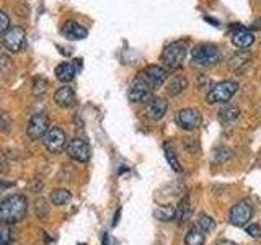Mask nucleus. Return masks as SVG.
Masks as SVG:
<instances>
[{
    "label": "nucleus",
    "mask_w": 261,
    "mask_h": 245,
    "mask_svg": "<svg viewBox=\"0 0 261 245\" xmlns=\"http://www.w3.org/2000/svg\"><path fill=\"white\" fill-rule=\"evenodd\" d=\"M175 209H176V206H171V204L157 206L153 211V217L159 219V220H163V223H167V220H173L175 219Z\"/></svg>",
    "instance_id": "nucleus-20"
},
{
    "label": "nucleus",
    "mask_w": 261,
    "mask_h": 245,
    "mask_svg": "<svg viewBox=\"0 0 261 245\" xmlns=\"http://www.w3.org/2000/svg\"><path fill=\"white\" fill-rule=\"evenodd\" d=\"M188 54V44L186 41H173L168 44L162 53V64L165 69L176 70L183 65Z\"/></svg>",
    "instance_id": "nucleus-2"
},
{
    "label": "nucleus",
    "mask_w": 261,
    "mask_h": 245,
    "mask_svg": "<svg viewBox=\"0 0 261 245\" xmlns=\"http://www.w3.org/2000/svg\"><path fill=\"white\" fill-rule=\"evenodd\" d=\"M217 245H237L235 242H232V240H220Z\"/></svg>",
    "instance_id": "nucleus-33"
},
{
    "label": "nucleus",
    "mask_w": 261,
    "mask_h": 245,
    "mask_svg": "<svg viewBox=\"0 0 261 245\" xmlns=\"http://www.w3.org/2000/svg\"><path fill=\"white\" fill-rule=\"evenodd\" d=\"M28 212V200L23 194H10L0 203V223L16 224Z\"/></svg>",
    "instance_id": "nucleus-1"
},
{
    "label": "nucleus",
    "mask_w": 261,
    "mask_h": 245,
    "mask_svg": "<svg viewBox=\"0 0 261 245\" xmlns=\"http://www.w3.org/2000/svg\"><path fill=\"white\" fill-rule=\"evenodd\" d=\"M204 240H206V232L198 224H194L185 237V245H202Z\"/></svg>",
    "instance_id": "nucleus-18"
},
{
    "label": "nucleus",
    "mask_w": 261,
    "mask_h": 245,
    "mask_svg": "<svg viewBox=\"0 0 261 245\" xmlns=\"http://www.w3.org/2000/svg\"><path fill=\"white\" fill-rule=\"evenodd\" d=\"M27 44V31L20 27H12L4 33V46L10 53H18Z\"/></svg>",
    "instance_id": "nucleus-7"
},
{
    "label": "nucleus",
    "mask_w": 261,
    "mask_h": 245,
    "mask_svg": "<svg viewBox=\"0 0 261 245\" xmlns=\"http://www.w3.org/2000/svg\"><path fill=\"white\" fill-rule=\"evenodd\" d=\"M230 157H232V151L228 149V147H217V149L214 151V155H212V159H214L216 162H224Z\"/></svg>",
    "instance_id": "nucleus-28"
},
{
    "label": "nucleus",
    "mask_w": 261,
    "mask_h": 245,
    "mask_svg": "<svg viewBox=\"0 0 261 245\" xmlns=\"http://www.w3.org/2000/svg\"><path fill=\"white\" fill-rule=\"evenodd\" d=\"M239 114H240V110L237 108V106L225 103L224 108L220 110V121L222 122H233L237 118H239Z\"/></svg>",
    "instance_id": "nucleus-23"
},
{
    "label": "nucleus",
    "mask_w": 261,
    "mask_h": 245,
    "mask_svg": "<svg viewBox=\"0 0 261 245\" xmlns=\"http://www.w3.org/2000/svg\"><path fill=\"white\" fill-rule=\"evenodd\" d=\"M12 240V232H10V224L0 223V245H8Z\"/></svg>",
    "instance_id": "nucleus-27"
},
{
    "label": "nucleus",
    "mask_w": 261,
    "mask_h": 245,
    "mask_svg": "<svg viewBox=\"0 0 261 245\" xmlns=\"http://www.w3.org/2000/svg\"><path fill=\"white\" fill-rule=\"evenodd\" d=\"M47 88V80L44 77H35L33 80V95H43Z\"/></svg>",
    "instance_id": "nucleus-25"
},
{
    "label": "nucleus",
    "mask_w": 261,
    "mask_h": 245,
    "mask_svg": "<svg viewBox=\"0 0 261 245\" xmlns=\"http://www.w3.org/2000/svg\"><path fill=\"white\" fill-rule=\"evenodd\" d=\"M8 30H10V18L4 10H0V33H5Z\"/></svg>",
    "instance_id": "nucleus-31"
},
{
    "label": "nucleus",
    "mask_w": 261,
    "mask_h": 245,
    "mask_svg": "<svg viewBox=\"0 0 261 245\" xmlns=\"http://www.w3.org/2000/svg\"><path fill=\"white\" fill-rule=\"evenodd\" d=\"M44 147L47 149V152L51 154H59L65 145H67V136L65 133L57 126L49 128V131L46 133V136L43 137Z\"/></svg>",
    "instance_id": "nucleus-6"
},
{
    "label": "nucleus",
    "mask_w": 261,
    "mask_h": 245,
    "mask_svg": "<svg viewBox=\"0 0 261 245\" xmlns=\"http://www.w3.org/2000/svg\"><path fill=\"white\" fill-rule=\"evenodd\" d=\"M186 87H188L186 77H183V76H173V77L170 79L168 85H167V92L170 95H179Z\"/></svg>",
    "instance_id": "nucleus-19"
},
{
    "label": "nucleus",
    "mask_w": 261,
    "mask_h": 245,
    "mask_svg": "<svg viewBox=\"0 0 261 245\" xmlns=\"http://www.w3.org/2000/svg\"><path fill=\"white\" fill-rule=\"evenodd\" d=\"M49 131V121H47V116L44 113H35L33 116L30 118V122H28V128H27V133L31 139H41L44 137L46 133Z\"/></svg>",
    "instance_id": "nucleus-10"
},
{
    "label": "nucleus",
    "mask_w": 261,
    "mask_h": 245,
    "mask_svg": "<svg viewBox=\"0 0 261 245\" xmlns=\"http://www.w3.org/2000/svg\"><path fill=\"white\" fill-rule=\"evenodd\" d=\"M165 157H167V160H168V163H170V167L173 168L175 172H178V174H181V172H183L181 163L178 162L175 152H171V151L168 149V145H165Z\"/></svg>",
    "instance_id": "nucleus-26"
},
{
    "label": "nucleus",
    "mask_w": 261,
    "mask_h": 245,
    "mask_svg": "<svg viewBox=\"0 0 261 245\" xmlns=\"http://www.w3.org/2000/svg\"><path fill=\"white\" fill-rule=\"evenodd\" d=\"M196 224H198L204 232H212V231L216 229L214 219L209 217L207 214H199V216H198V220H196Z\"/></svg>",
    "instance_id": "nucleus-24"
},
{
    "label": "nucleus",
    "mask_w": 261,
    "mask_h": 245,
    "mask_svg": "<svg viewBox=\"0 0 261 245\" xmlns=\"http://www.w3.org/2000/svg\"><path fill=\"white\" fill-rule=\"evenodd\" d=\"M54 102H56V105L62 106V108H69V106H72L73 103H75V92H73L72 87L64 85V87L56 90Z\"/></svg>",
    "instance_id": "nucleus-16"
},
{
    "label": "nucleus",
    "mask_w": 261,
    "mask_h": 245,
    "mask_svg": "<svg viewBox=\"0 0 261 245\" xmlns=\"http://www.w3.org/2000/svg\"><path fill=\"white\" fill-rule=\"evenodd\" d=\"M253 30H261V18H258L255 21V24H253Z\"/></svg>",
    "instance_id": "nucleus-34"
},
{
    "label": "nucleus",
    "mask_w": 261,
    "mask_h": 245,
    "mask_svg": "<svg viewBox=\"0 0 261 245\" xmlns=\"http://www.w3.org/2000/svg\"><path fill=\"white\" fill-rule=\"evenodd\" d=\"M253 217V206L248 200H242L239 203H235L230 209V224L235 227H243L247 226Z\"/></svg>",
    "instance_id": "nucleus-5"
},
{
    "label": "nucleus",
    "mask_w": 261,
    "mask_h": 245,
    "mask_svg": "<svg viewBox=\"0 0 261 245\" xmlns=\"http://www.w3.org/2000/svg\"><path fill=\"white\" fill-rule=\"evenodd\" d=\"M201 113L196 108H183L176 114V122L179 128H183L186 131H194L201 126Z\"/></svg>",
    "instance_id": "nucleus-12"
},
{
    "label": "nucleus",
    "mask_w": 261,
    "mask_h": 245,
    "mask_svg": "<svg viewBox=\"0 0 261 245\" xmlns=\"http://www.w3.org/2000/svg\"><path fill=\"white\" fill-rule=\"evenodd\" d=\"M206 20H207V21H211L212 24H216V27L219 24V23H217V20H214V18H209V16H206Z\"/></svg>",
    "instance_id": "nucleus-35"
},
{
    "label": "nucleus",
    "mask_w": 261,
    "mask_h": 245,
    "mask_svg": "<svg viewBox=\"0 0 261 245\" xmlns=\"http://www.w3.org/2000/svg\"><path fill=\"white\" fill-rule=\"evenodd\" d=\"M105 245H108V237L105 235Z\"/></svg>",
    "instance_id": "nucleus-36"
},
{
    "label": "nucleus",
    "mask_w": 261,
    "mask_h": 245,
    "mask_svg": "<svg viewBox=\"0 0 261 245\" xmlns=\"http://www.w3.org/2000/svg\"><path fill=\"white\" fill-rule=\"evenodd\" d=\"M168 110V102L165 100V98H152V100L149 102V105H147V116H149L152 121H160L163 116H165V113Z\"/></svg>",
    "instance_id": "nucleus-15"
},
{
    "label": "nucleus",
    "mask_w": 261,
    "mask_h": 245,
    "mask_svg": "<svg viewBox=\"0 0 261 245\" xmlns=\"http://www.w3.org/2000/svg\"><path fill=\"white\" fill-rule=\"evenodd\" d=\"M67 154L69 157L73 159L75 162H80V163H85L90 160V155H92V152H90V145L87 141H84V139H72V141L67 144Z\"/></svg>",
    "instance_id": "nucleus-11"
},
{
    "label": "nucleus",
    "mask_w": 261,
    "mask_h": 245,
    "mask_svg": "<svg viewBox=\"0 0 261 245\" xmlns=\"http://www.w3.org/2000/svg\"><path fill=\"white\" fill-rule=\"evenodd\" d=\"M191 59L196 65H212L219 62L220 59V51L216 44H211V43H202L194 46V49L191 51Z\"/></svg>",
    "instance_id": "nucleus-4"
},
{
    "label": "nucleus",
    "mask_w": 261,
    "mask_h": 245,
    "mask_svg": "<svg viewBox=\"0 0 261 245\" xmlns=\"http://www.w3.org/2000/svg\"><path fill=\"white\" fill-rule=\"evenodd\" d=\"M62 33H64V36L67 39H85L88 36L87 28L82 27L80 23L73 21V20H70V21H67L64 24Z\"/></svg>",
    "instance_id": "nucleus-17"
},
{
    "label": "nucleus",
    "mask_w": 261,
    "mask_h": 245,
    "mask_svg": "<svg viewBox=\"0 0 261 245\" xmlns=\"http://www.w3.org/2000/svg\"><path fill=\"white\" fill-rule=\"evenodd\" d=\"M232 43L240 47V49H247L250 47L253 43H255V36H253V31L240 27V24H235L233 30H232Z\"/></svg>",
    "instance_id": "nucleus-14"
},
{
    "label": "nucleus",
    "mask_w": 261,
    "mask_h": 245,
    "mask_svg": "<svg viewBox=\"0 0 261 245\" xmlns=\"http://www.w3.org/2000/svg\"><path fill=\"white\" fill-rule=\"evenodd\" d=\"M237 88H239V84L233 82V80L217 82L216 85L211 87V90L207 92L206 100L211 105H214V103H227L235 95Z\"/></svg>",
    "instance_id": "nucleus-3"
},
{
    "label": "nucleus",
    "mask_w": 261,
    "mask_h": 245,
    "mask_svg": "<svg viewBox=\"0 0 261 245\" xmlns=\"http://www.w3.org/2000/svg\"><path fill=\"white\" fill-rule=\"evenodd\" d=\"M190 212H191L190 200L183 198L181 201L178 203V206L175 209V220H176V223H183V220H186L188 217H190Z\"/></svg>",
    "instance_id": "nucleus-22"
},
{
    "label": "nucleus",
    "mask_w": 261,
    "mask_h": 245,
    "mask_svg": "<svg viewBox=\"0 0 261 245\" xmlns=\"http://www.w3.org/2000/svg\"><path fill=\"white\" fill-rule=\"evenodd\" d=\"M10 126V118H8V114L5 111H0V129H8Z\"/></svg>",
    "instance_id": "nucleus-32"
},
{
    "label": "nucleus",
    "mask_w": 261,
    "mask_h": 245,
    "mask_svg": "<svg viewBox=\"0 0 261 245\" xmlns=\"http://www.w3.org/2000/svg\"><path fill=\"white\" fill-rule=\"evenodd\" d=\"M72 198V194L69 190H65V188H57V190H53V193L49 194V200L54 204V206H62V204L69 203Z\"/></svg>",
    "instance_id": "nucleus-21"
},
{
    "label": "nucleus",
    "mask_w": 261,
    "mask_h": 245,
    "mask_svg": "<svg viewBox=\"0 0 261 245\" xmlns=\"http://www.w3.org/2000/svg\"><path fill=\"white\" fill-rule=\"evenodd\" d=\"M82 69V59H73L70 62H62L56 67V77L61 82H70Z\"/></svg>",
    "instance_id": "nucleus-13"
},
{
    "label": "nucleus",
    "mask_w": 261,
    "mask_h": 245,
    "mask_svg": "<svg viewBox=\"0 0 261 245\" xmlns=\"http://www.w3.org/2000/svg\"><path fill=\"white\" fill-rule=\"evenodd\" d=\"M139 76H141L152 88H157L162 84H165V80L168 77V72H167L165 67H163V65L152 64V65H147V67L141 74H139Z\"/></svg>",
    "instance_id": "nucleus-9"
},
{
    "label": "nucleus",
    "mask_w": 261,
    "mask_h": 245,
    "mask_svg": "<svg viewBox=\"0 0 261 245\" xmlns=\"http://www.w3.org/2000/svg\"><path fill=\"white\" fill-rule=\"evenodd\" d=\"M245 232H247L253 239H259L261 237V226L259 224H250L245 227Z\"/></svg>",
    "instance_id": "nucleus-30"
},
{
    "label": "nucleus",
    "mask_w": 261,
    "mask_h": 245,
    "mask_svg": "<svg viewBox=\"0 0 261 245\" xmlns=\"http://www.w3.org/2000/svg\"><path fill=\"white\" fill-rule=\"evenodd\" d=\"M12 67V61L10 57H8L2 49H0V74H4L5 70H8Z\"/></svg>",
    "instance_id": "nucleus-29"
},
{
    "label": "nucleus",
    "mask_w": 261,
    "mask_h": 245,
    "mask_svg": "<svg viewBox=\"0 0 261 245\" xmlns=\"http://www.w3.org/2000/svg\"><path fill=\"white\" fill-rule=\"evenodd\" d=\"M152 90L153 88L147 84V82L141 76H137L133 84H130L129 90H127V98L133 103H142V102L149 100V98H150Z\"/></svg>",
    "instance_id": "nucleus-8"
}]
</instances>
